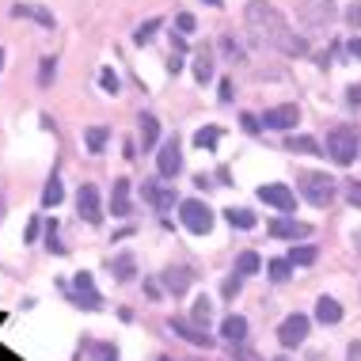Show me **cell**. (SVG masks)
I'll list each match as a JSON object with an SVG mask.
<instances>
[{
  "instance_id": "cell-1",
  "label": "cell",
  "mask_w": 361,
  "mask_h": 361,
  "mask_svg": "<svg viewBox=\"0 0 361 361\" xmlns=\"http://www.w3.org/2000/svg\"><path fill=\"white\" fill-rule=\"evenodd\" d=\"M243 19H247V31L259 46H274V50L289 54V57L308 54V42L297 31H289L286 16H281L270 0H251V4L243 8Z\"/></svg>"
},
{
  "instance_id": "cell-2",
  "label": "cell",
  "mask_w": 361,
  "mask_h": 361,
  "mask_svg": "<svg viewBox=\"0 0 361 361\" xmlns=\"http://www.w3.org/2000/svg\"><path fill=\"white\" fill-rule=\"evenodd\" d=\"M357 152H361V137H357V130L354 126H335V130L327 133V141H324V156H331L335 164H354L357 160Z\"/></svg>"
},
{
  "instance_id": "cell-3",
  "label": "cell",
  "mask_w": 361,
  "mask_h": 361,
  "mask_svg": "<svg viewBox=\"0 0 361 361\" xmlns=\"http://www.w3.org/2000/svg\"><path fill=\"white\" fill-rule=\"evenodd\" d=\"M297 187H300V194H305L312 206H331V202H335V190H338L335 179L324 175V171H305L297 179Z\"/></svg>"
},
{
  "instance_id": "cell-4",
  "label": "cell",
  "mask_w": 361,
  "mask_h": 361,
  "mask_svg": "<svg viewBox=\"0 0 361 361\" xmlns=\"http://www.w3.org/2000/svg\"><path fill=\"white\" fill-rule=\"evenodd\" d=\"M179 221L187 232H194V236H206L213 228V209L198 198H187V202H179Z\"/></svg>"
},
{
  "instance_id": "cell-5",
  "label": "cell",
  "mask_w": 361,
  "mask_h": 361,
  "mask_svg": "<svg viewBox=\"0 0 361 361\" xmlns=\"http://www.w3.org/2000/svg\"><path fill=\"white\" fill-rule=\"evenodd\" d=\"M297 19L308 31H319V27H327L331 19H335V0H300Z\"/></svg>"
},
{
  "instance_id": "cell-6",
  "label": "cell",
  "mask_w": 361,
  "mask_h": 361,
  "mask_svg": "<svg viewBox=\"0 0 361 361\" xmlns=\"http://www.w3.org/2000/svg\"><path fill=\"white\" fill-rule=\"evenodd\" d=\"M308 316H300V312H293V316H286V324L278 327V343L281 346H300L308 338Z\"/></svg>"
},
{
  "instance_id": "cell-7",
  "label": "cell",
  "mask_w": 361,
  "mask_h": 361,
  "mask_svg": "<svg viewBox=\"0 0 361 361\" xmlns=\"http://www.w3.org/2000/svg\"><path fill=\"white\" fill-rule=\"evenodd\" d=\"M179 168H183V152H179V141L171 137V141L160 145V152H156V171H160L164 179H175Z\"/></svg>"
},
{
  "instance_id": "cell-8",
  "label": "cell",
  "mask_w": 361,
  "mask_h": 361,
  "mask_svg": "<svg viewBox=\"0 0 361 361\" xmlns=\"http://www.w3.org/2000/svg\"><path fill=\"white\" fill-rule=\"evenodd\" d=\"M259 122L267 126V130H293V126L300 122V111H297L293 103H281V106H270V111L262 114Z\"/></svg>"
},
{
  "instance_id": "cell-9",
  "label": "cell",
  "mask_w": 361,
  "mask_h": 361,
  "mask_svg": "<svg viewBox=\"0 0 361 361\" xmlns=\"http://www.w3.org/2000/svg\"><path fill=\"white\" fill-rule=\"evenodd\" d=\"M259 198L267 202V206L281 209V213H289L293 206H297V194H293L286 183H267V187H259Z\"/></svg>"
},
{
  "instance_id": "cell-10",
  "label": "cell",
  "mask_w": 361,
  "mask_h": 361,
  "mask_svg": "<svg viewBox=\"0 0 361 361\" xmlns=\"http://www.w3.org/2000/svg\"><path fill=\"white\" fill-rule=\"evenodd\" d=\"M76 209H80V217L87 224H99L103 221V213H99V190H95L92 183H84L80 194H76Z\"/></svg>"
},
{
  "instance_id": "cell-11",
  "label": "cell",
  "mask_w": 361,
  "mask_h": 361,
  "mask_svg": "<svg viewBox=\"0 0 361 361\" xmlns=\"http://www.w3.org/2000/svg\"><path fill=\"white\" fill-rule=\"evenodd\" d=\"M270 236H278V240H308L312 224L293 221V217H278V221H270Z\"/></svg>"
},
{
  "instance_id": "cell-12",
  "label": "cell",
  "mask_w": 361,
  "mask_h": 361,
  "mask_svg": "<svg viewBox=\"0 0 361 361\" xmlns=\"http://www.w3.org/2000/svg\"><path fill=\"white\" fill-rule=\"evenodd\" d=\"M168 331H171V335H179V338H187V343H194V346H213V338L206 335V327H202V324H187V319H168Z\"/></svg>"
},
{
  "instance_id": "cell-13",
  "label": "cell",
  "mask_w": 361,
  "mask_h": 361,
  "mask_svg": "<svg viewBox=\"0 0 361 361\" xmlns=\"http://www.w3.org/2000/svg\"><path fill=\"white\" fill-rule=\"evenodd\" d=\"M73 293H76V300H80L84 308H99V305H103V297L95 293L92 274H76V278H73Z\"/></svg>"
},
{
  "instance_id": "cell-14",
  "label": "cell",
  "mask_w": 361,
  "mask_h": 361,
  "mask_svg": "<svg viewBox=\"0 0 361 361\" xmlns=\"http://www.w3.org/2000/svg\"><path fill=\"white\" fill-rule=\"evenodd\" d=\"M111 213H114V217H130V179H114V187H111Z\"/></svg>"
},
{
  "instance_id": "cell-15",
  "label": "cell",
  "mask_w": 361,
  "mask_h": 361,
  "mask_svg": "<svg viewBox=\"0 0 361 361\" xmlns=\"http://www.w3.org/2000/svg\"><path fill=\"white\" fill-rule=\"evenodd\" d=\"M221 335L228 338L232 346L247 343V319H243V316H224L221 319Z\"/></svg>"
},
{
  "instance_id": "cell-16",
  "label": "cell",
  "mask_w": 361,
  "mask_h": 361,
  "mask_svg": "<svg viewBox=\"0 0 361 361\" xmlns=\"http://www.w3.org/2000/svg\"><path fill=\"white\" fill-rule=\"evenodd\" d=\"M190 281H194V274H190L187 267H168V270H164V286H168L175 297H179V293H187Z\"/></svg>"
},
{
  "instance_id": "cell-17",
  "label": "cell",
  "mask_w": 361,
  "mask_h": 361,
  "mask_svg": "<svg viewBox=\"0 0 361 361\" xmlns=\"http://www.w3.org/2000/svg\"><path fill=\"white\" fill-rule=\"evenodd\" d=\"M316 319H319V324H338V319H343V305H338V300L335 297H319L316 300Z\"/></svg>"
},
{
  "instance_id": "cell-18",
  "label": "cell",
  "mask_w": 361,
  "mask_h": 361,
  "mask_svg": "<svg viewBox=\"0 0 361 361\" xmlns=\"http://www.w3.org/2000/svg\"><path fill=\"white\" fill-rule=\"evenodd\" d=\"M12 16L16 19H35L38 27H54V12H46V8H38V4H16Z\"/></svg>"
},
{
  "instance_id": "cell-19",
  "label": "cell",
  "mask_w": 361,
  "mask_h": 361,
  "mask_svg": "<svg viewBox=\"0 0 361 361\" xmlns=\"http://www.w3.org/2000/svg\"><path fill=\"white\" fill-rule=\"evenodd\" d=\"M145 198H149L160 213H168V209L175 206V194H171L168 187H156V183H149V187H145Z\"/></svg>"
},
{
  "instance_id": "cell-20",
  "label": "cell",
  "mask_w": 361,
  "mask_h": 361,
  "mask_svg": "<svg viewBox=\"0 0 361 361\" xmlns=\"http://www.w3.org/2000/svg\"><path fill=\"white\" fill-rule=\"evenodd\" d=\"M156 141H160V118H156V114H141V145H145V152H149Z\"/></svg>"
},
{
  "instance_id": "cell-21",
  "label": "cell",
  "mask_w": 361,
  "mask_h": 361,
  "mask_svg": "<svg viewBox=\"0 0 361 361\" xmlns=\"http://www.w3.org/2000/svg\"><path fill=\"white\" fill-rule=\"evenodd\" d=\"M286 152H300V156H324V145L316 137H289L286 141Z\"/></svg>"
},
{
  "instance_id": "cell-22",
  "label": "cell",
  "mask_w": 361,
  "mask_h": 361,
  "mask_svg": "<svg viewBox=\"0 0 361 361\" xmlns=\"http://www.w3.org/2000/svg\"><path fill=\"white\" fill-rule=\"evenodd\" d=\"M209 76H213V57L202 50V54H194V80L198 84H209Z\"/></svg>"
},
{
  "instance_id": "cell-23",
  "label": "cell",
  "mask_w": 361,
  "mask_h": 361,
  "mask_svg": "<svg viewBox=\"0 0 361 361\" xmlns=\"http://www.w3.org/2000/svg\"><path fill=\"white\" fill-rule=\"evenodd\" d=\"M259 267H262V259L255 255V251H243V255L236 259V274H240V278H247V274H259Z\"/></svg>"
},
{
  "instance_id": "cell-24",
  "label": "cell",
  "mask_w": 361,
  "mask_h": 361,
  "mask_svg": "<svg viewBox=\"0 0 361 361\" xmlns=\"http://www.w3.org/2000/svg\"><path fill=\"white\" fill-rule=\"evenodd\" d=\"M61 198H65V187L57 179H50V183H46V190H42V206L54 209V206H61Z\"/></svg>"
},
{
  "instance_id": "cell-25",
  "label": "cell",
  "mask_w": 361,
  "mask_h": 361,
  "mask_svg": "<svg viewBox=\"0 0 361 361\" xmlns=\"http://www.w3.org/2000/svg\"><path fill=\"white\" fill-rule=\"evenodd\" d=\"M84 145H87V152H103L106 130H103V126H92V130H84Z\"/></svg>"
},
{
  "instance_id": "cell-26",
  "label": "cell",
  "mask_w": 361,
  "mask_h": 361,
  "mask_svg": "<svg viewBox=\"0 0 361 361\" xmlns=\"http://www.w3.org/2000/svg\"><path fill=\"white\" fill-rule=\"evenodd\" d=\"M224 217H228L232 228H255V213L251 209H228Z\"/></svg>"
},
{
  "instance_id": "cell-27",
  "label": "cell",
  "mask_w": 361,
  "mask_h": 361,
  "mask_svg": "<svg viewBox=\"0 0 361 361\" xmlns=\"http://www.w3.org/2000/svg\"><path fill=\"white\" fill-rule=\"evenodd\" d=\"M111 270H114V278H118V281H130L133 278V255H118L111 262Z\"/></svg>"
},
{
  "instance_id": "cell-28",
  "label": "cell",
  "mask_w": 361,
  "mask_h": 361,
  "mask_svg": "<svg viewBox=\"0 0 361 361\" xmlns=\"http://www.w3.org/2000/svg\"><path fill=\"white\" fill-rule=\"evenodd\" d=\"M289 270H293V262H289V259H274V262H267L270 281H286V278H289Z\"/></svg>"
},
{
  "instance_id": "cell-29",
  "label": "cell",
  "mask_w": 361,
  "mask_h": 361,
  "mask_svg": "<svg viewBox=\"0 0 361 361\" xmlns=\"http://www.w3.org/2000/svg\"><path fill=\"white\" fill-rule=\"evenodd\" d=\"M217 141H221V130H198L194 133V145H198V149H217Z\"/></svg>"
},
{
  "instance_id": "cell-30",
  "label": "cell",
  "mask_w": 361,
  "mask_h": 361,
  "mask_svg": "<svg viewBox=\"0 0 361 361\" xmlns=\"http://www.w3.org/2000/svg\"><path fill=\"white\" fill-rule=\"evenodd\" d=\"M156 31H160V19H149V23H141V27H137V35H133V42H137V46L152 42V38H156Z\"/></svg>"
},
{
  "instance_id": "cell-31",
  "label": "cell",
  "mask_w": 361,
  "mask_h": 361,
  "mask_svg": "<svg viewBox=\"0 0 361 361\" xmlns=\"http://www.w3.org/2000/svg\"><path fill=\"white\" fill-rule=\"evenodd\" d=\"M209 316H213V300L198 297V300H194V324H209Z\"/></svg>"
},
{
  "instance_id": "cell-32",
  "label": "cell",
  "mask_w": 361,
  "mask_h": 361,
  "mask_svg": "<svg viewBox=\"0 0 361 361\" xmlns=\"http://www.w3.org/2000/svg\"><path fill=\"white\" fill-rule=\"evenodd\" d=\"M289 262H293V267H308V262H316V247H293Z\"/></svg>"
},
{
  "instance_id": "cell-33",
  "label": "cell",
  "mask_w": 361,
  "mask_h": 361,
  "mask_svg": "<svg viewBox=\"0 0 361 361\" xmlns=\"http://www.w3.org/2000/svg\"><path fill=\"white\" fill-rule=\"evenodd\" d=\"M54 76H57V61H54V57H42V69H38V84H50L54 80Z\"/></svg>"
},
{
  "instance_id": "cell-34",
  "label": "cell",
  "mask_w": 361,
  "mask_h": 361,
  "mask_svg": "<svg viewBox=\"0 0 361 361\" xmlns=\"http://www.w3.org/2000/svg\"><path fill=\"white\" fill-rule=\"evenodd\" d=\"M99 84H103V92L118 95V76H114V69H103V73H99Z\"/></svg>"
},
{
  "instance_id": "cell-35",
  "label": "cell",
  "mask_w": 361,
  "mask_h": 361,
  "mask_svg": "<svg viewBox=\"0 0 361 361\" xmlns=\"http://www.w3.org/2000/svg\"><path fill=\"white\" fill-rule=\"evenodd\" d=\"M346 23L354 27V31H361V0H354V4L346 8Z\"/></svg>"
},
{
  "instance_id": "cell-36",
  "label": "cell",
  "mask_w": 361,
  "mask_h": 361,
  "mask_svg": "<svg viewBox=\"0 0 361 361\" xmlns=\"http://www.w3.org/2000/svg\"><path fill=\"white\" fill-rule=\"evenodd\" d=\"M175 27H179V35H190L198 23H194V16H190V12H183L179 19H175Z\"/></svg>"
},
{
  "instance_id": "cell-37",
  "label": "cell",
  "mask_w": 361,
  "mask_h": 361,
  "mask_svg": "<svg viewBox=\"0 0 361 361\" xmlns=\"http://www.w3.org/2000/svg\"><path fill=\"white\" fill-rule=\"evenodd\" d=\"M240 281H243V278L236 274V278H228V281H224V286H221V293H224V300H232V297H236V293H240Z\"/></svg>"
},
{
  "instance_id": "cell-38",
  "label": "cell",
  "mask_w": 361,
  "mask_h": 361,
  "mask_svg": "<svg viewBox=\"0 0 361 361\" xmlns=\"http://www.w3.org/2000/svg\"><path fill=\"white\" fill-rule=\"evenodd\" d=\"M346 202L361 209V183H346Z\"/></svg>"
},
{
  "instance_id": "cell-39",
  "label": "cell",
  "mask_w": 361,
  "mask_h": 361,
  "mask_svg": "<svg viewBox=\"0 0 361 361\" xmlns=\"http://www.w3.org/2000/svg\"><path fill=\"white\" fill-rule=\"evenodd\" d=\"M232 361H262V357H255V354H251L247 346L240 343V346H232Z\"/></svg>"
},
{
  "instance_id": "cell-40",
  "label": "cell",
  "mask_w": 361,
  "mask_h": 361,
  "mask_svg": "<svg viewBox=\"0 0 361 361\" xmlns=\"http://www.w3.org/2000/svg\"><path fill=\"white\" fill-rule=\"evenodd\" d=\"M240 122H243V130H247V133H259V126H262V122L255 118V114H243Z\"/></svg>"
},
{
  "instance_id": "cell-41",
  "label": "cell",
  "mask_w": 361,
  "mask_h": 361,
  "mask_svg": "<svg viewBox=\"0 0 361 361\" xmlns=\"http://www.w3.org/2000/svg\"><path fill=\"white\" fill-rule=\"evenodd\" d=\"M232 99V80H221V103Z\"/></svg>"
},
{
  "instance_id": "cell-42",
  "label": "cell",
  "mask_w": 361,
  "mask_h": 361,
  "mask_svg": "<svg viewBox=\"0 0 361 361\" xmlns=\"http://www.w3.org/2000/svg\"><path fill=\"white\" fill-rule=\"evenodd\" d=\"M179 69H183V57H179V54H175V57H171V61H168V73H179Z\"/></svg>"
},
{
  "instance_id": "cell-43",
  "label": "cell",
  "mask_w": 361,
  "mask_h": 361,
  "mask_svg": "<svg viewBox=\"0 0 361 361\" xmlns=\"http://www.w3.org/2000/svg\"><path fill=\"white\" fill-rule=\"evenodd\" d=\"M346 99H350V103H361V84L350 87V95H346Z\"/></svg>"
},
{
  "instance_id": "cell-44",
  "label": "cell",
  "mask_w": 361,
  "mask_h": 361,
  "mask_svg": "<svg viewBox=\"0 0 361 361\" xmlns=\"http://www.w3.org/2000/svg\"><path fill=\"white\" fill-rule=\"evenodd\" d=\"M350 54H354L357 61H361V38H354V42H350Z\"/></svg>"
},
{
  "instance_id": "cell-45",
  "label": "cell",
  "mask_w": 361,
  "mask_h": 361,
  "mask_svg": "<svg viewBox=\"0 0 361 361\" xmlns=\"http://www.w3.org/2000/svg\"><path fill=\"white\" fill-rule=\"evenodd\" d=\"M4 206H8V202H4V194H0V221H4Z\"/></svg>"
},
{
  "instance_id": "cell-46",
  "label": "cell",
  "mask_w": 361,
  "mask_h": 361,
  "mask_svg": "<svg viewBox=\"0 0 361 361\" xmlns=\"http://www.w3.org/2000/svg\"><path fill=\"white\" fill-rule=\"evenodd\" d=\"M206 4H209V8H221V4H224V0H206Z\"/></svg>"
},
{
  "instance_id": "cell-47",
  "label": "cell",
  "mask_w": 361,
  "mask_h": 361,
  "mask_svg": "<svg viewBox=\"0 0 361 361\" xmlns=\"http://www.w3.org/2000/svg\"><path fill=\"white\" fill-rule=\"evenodd\" d=\"M354 243H357V255H361V232H357V236H354Z\"/></svg>"
},
{
  "instance_id": "cell-48",
  "label": "cell",
  "mask_w": 361,
  "mask_h": 361,
  "mask_svg": "<svg viewBox=\"0 0 361 361\" xmlns=\"http://www.w3.org/2000/svg\"><path fill=\"white\" fill-rule=\"evenodd\" d=\"M0 65H4V50H0Z\"/></svg>"
},
{
  "instance_id": "cell-49",
  "label": "cell",
  "mask_w": 361,
  "mask_h": 361,
  "mask_svg": "<svg viewBox=\"0 0 361 361\" xmlns=\"http://www.w3.org/2000/svg\"><path fill=\"white\" fill-rule=\"evenodd\" d=\"M274 361H289V357H274Z\"/></svg>"
},
{
  "instance_id": "cell-50",
  "label": "cell",
  "mask_w": 361,
  "mask_h": 361,
  "mask_svg": "<svg viewBox=\"0 0 361 361\" xmlns=\"http://www.w3.org/2000/svg\"><path fill=\"white\" fill-rule=\"evenodd\" d=\"M160 361H171V357H160Z\"/></svg>"
}]
</instances>
